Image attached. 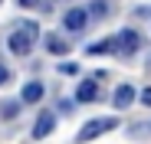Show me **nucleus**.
Masks as SVG:
<instances>
[{
    "label": "nucleus",
    "instance_id": "obj_7",
    "mask_svg": "<svg viewBox=\"0 0 151 144\" xmlns=\"http://www.w3.org/2000/svg\"><path fill=\"white\" fill-rule=\"evenodd\" d=\"M95 95H99V82H95V79H86V82L79 85V92H76V102L89 105V102H95Z\"/></svg>",
    "mask_w": 151,
    "mask_h": 144
},
{
    "label": "nucleus",
    "instance_id": "obj_14",
    "mask_svg": "<svg viewBox=\"0 0 151 144\" xmlns=\"http://www.w3.org/2000/svg\"><path fill=\"white\" fill-rule=\"evenodd\" d=\"M0 4H4V0H0Z\"/></svg>",
    "mask_w": 151,
    "mask_h": 144
},
{
    "label": "nucleus",
    "instance_id": "obj_1",
    "mask_svg": "<svg viewBox=\"0 0 151 144\" xmlns=\"http://www.w3.org/2000/svg\"><path fill=\"white\" fill-rule=\"evenodd\" d=\"M36 39H40V26L36 23H20V26L10 33V39H7V49L13 53V56H30V49L36 46Z\"/></svg>",
    "mask_w": 151,
    "mask_h": 144
},
{
    "label": "nucleus",
    "instance_id": "obj_11",
    "mask_svg": "<svg viewBox=\"0 0 151 144\" xmlns=\"http://www.w3.org/2000/svg\"><path fill=\"white\" fill-rule=\"evenodd\" d=\"M141 105H145V108H151V85L141 92Z\"/></svg>",
    "mask_w": 151,
    "mask_h": 144
},
{
    "label": "nucleus",
    "instance_id": "obj_2",
    "mask_svg": "<svg viewBox=\"0 0 151 144\" xmlns=\"http://www.w3.org/2000/svg\"><path fill=\"white\" fill-rule=\"evenodd\" d=\"M112 128H118V121L115 118H95V121H86V128L79 131V144H86V141H92V138H99V134H109Z\"/></svg>",
    "mask_w": 151,
    "mask_h": 144
},
{
    "label": "nucleus",
    "instance_id": "obj_10",
    "mask_svg": "<svg viewBox=\"0 0 151 144\" xmlns=\"http://www.w3.org/2000/svg\"><path fill=\"white\" fill-rule=\"evenodd\" d=\"M59 72H63V76H72V72H76V62H63Z\"/></svg>",
    "mask_w": 151,
    "mask_h": 144
},
{
    "label": "nucleus",
    "instance_id": "obj_12",
    "mask_svg": "<svg viewBox=\"0 0 151 144\" xmlns=\"http://www.w3.org/2000/svg\"><path fill=\"white\" fill-rule=\"evenodd\" d=\"M20 7H40V0H17Z\"/></svg>",
    "mask_w": 151,
    "mask_h": 144
},
{
    "label": "nucleus",
    "instance_id": "obj_4",
    "mask_svg": "<svg viewBox=\"0 0 151 144\" xmlns=\"http://www.w3.org/2000/svg\"><path fill=\"white\" fill-rule=\"evenodd\" d=\"M86 23H89V13L76 7V10H69V13H66V20H63V26H66L69 33H82V30H86Z\"/></svg>",
    "mask_w": 151,
    "mask_h": 144
},
{
    "label": "nucleus",
    "instance_id": "obj_13",
    "mask_svg": "<svg viewBox=\"0 0 151 144\" xmlns=\"http://www.w3.org/2000/svg\"><path fill=\"white\" fill-rule=\"evenodd\" d=\"M7 79H10V72H7V66H0V85H4Z\"/></svg>",
    "mask_w": 151,
    "mask_h": 144
},
{
    "label": "nucleus",
    "instance_id": "obj_3",
    "mask_svg": "<svg viewBox=\"0 0 151 144\" xmlns=\"http://www.w3.org/2000/svg\"><path fill=\"white\" fill-rule=\"evenodd\" d=\"M115 46H118V53H125V56H132L138 46H141V36L135 33V30H122L118 36H115Z\"/></svg>",
    "mask_w": 151,
    "mask_h": 144
},
{
    "label": "nucleus",
    "instance_id": "obj_8",
    "mask_svg": "<svg viewBox=\"0 0 151 144\" xmlns=\"http://www.w3.org/2000/svg\"><path fill=\"white\" fill-rule=\"evenodd\" d=\"M46 49L53 53V56H63V53H69V46H66L63 36H46Z\"/></svg>",
    "mask_w": 151,
    "mask_h": 144
},
{
    "label": "nucleus",
    "instance_id": "obj_9",
    "mask_svg": "<svg viewBox=\"0 0 151 144\" xmlns=\"http://www.w3.org/2000/svg\"><path fill=\"white\" fill-rule=\"evenodd\" d=\"M40 98H43V85L40 82H30L23 88V102H40Z\"/></svg>",
    "mask_w": 151,
    "mask_h": 144
},
{
    "label": "nucleus",
    "instance_id": "obj_6",
    "mask_svg": "<svg viewBox=\"0 0 151 144\" xmlns=\"http://www.w3.org/2000/svg\"><path fill=\"white\" fill-rule=\"evenodd\" d=\"M53 125H56V115H53V111H43V115L36 118L33 138H46V134H53Z\"/></svg>",
    "mask_w": 151,
    "mask_h": 144
},
{
    "label": "nucleus",
    "instance_id": "obj_5",
    "mask_svg": "<svg viewBox=\"0 0 151 144\" xmlns=\"http://www.w3.org/2000/svg\"><path fill=\"white\" fill-rule=\"evenodd\" d=\"M132 102H135V88H132L128 82L118 85V88H115V95H112V105H115V108H128Z\"/></svg>",
    "mask_w": 151,
    "mask_h": 144
}]
</instances>
